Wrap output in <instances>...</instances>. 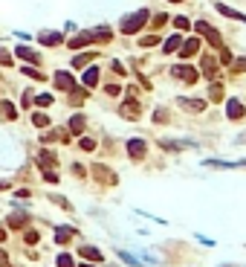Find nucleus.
<instances>
[{"instance_id": "1", "label": "nucleus", "mask_w": 246, "mask_h": 267, "mask_svg": "<svg viewBox=\"0 0 246 267\" xmlns=\"http://www.w3.org/2000/svg\"><path fill=\"white\" fill-rule=\"evenodd\" d=\"M145 24H148V9H139V12H133V15H128V18H122L119 29H122L125 35H133V32H139Z\"/></svg>"}, {"instance_id": "2", "label": "nucleus", "mask_w": 246, "mask_h": 267, "mask_svg": "<svg viewBox=\"0 0 246 267\" xmlns=\"http://www.w3.org/2000/svg\"><path fill=\"white\" fill-rule=\"evenodd\" d=\"M197 32H200V35L206 38V41H209L211 47L223 50V38H220V32H217V29H211L209 24H206V20H200V24H197Z\"/></svg>"}, {"instance_id": "3", "label": "nucleus", "mask_w": 246, "mask_h": 267, "mask_svg": "<svg viewBox=\"0 0 246 267\" xmlns=\"http://www.w3.org/2000/svg\"><path fill=\"white\" fill-rule=\"evenodd\" d=\"M171 73H174V79L185 81V84H194V81H197V70L188 67V64H180V67H174Z\"/></svg>"}, {"instance_id": "4", "label": "nucleus", "mask_w": 246, "mask_h": 267, "mask_svg": "<svg viewBox=\"0 0 246 267\" xmlns=\"http://www.w3.org/2000/svg\"><path fill=\"white\" fill-rule=\"evenodd\" d=\"M119 114H122L125 119H139V102H136V99L131 96L122 107H119Z\"/></svg>"}, {"instance_id": "5", "label": "nucleus", "mask_w": 246, "mask_h": 267, "mask_svg": "<svg viewBox=\"0 0 246 267\" xmlns=\"http://www.w3.org/2000/svg\"><path fill=\"white\" fill-rule=\"evenodd\" d=\"M55 87L72 93V90H76V79H72L70 73H55Z\"/></svg>"}, {"instance_id": "6", "label": "nucleus", "mask_w": 246, "mask_h": 267, "mask_svg": "<svg viewBox=\"0 0 246 267\" xmlns=\"http://www.w3.org/2000/svg\"><path fill=\"white\" fill-rule=\"evenodd\" d=\"M145 140H131L128 143V154H131V160H145Z\"/></svg>"}, {"instance_id": "7", "label": "nucleus", "mask_w": 246, "mask_h": 267, "mask_svg": "<svg viewBox=\"0 0 246 267\" xmlns=\"http://www.w3.org/2000/svg\"><path fill=\"white\" fill-rule=\"evenodd\" d=\"M200 53V38H188L185 44H180V55L183 58H191V55Z\"/></svg>"}, {"instance_id": "8", "label": "nucleus", "mask_w": 246, "mask_h": 267, "mask_svg": "<svg viewBox=\"0 0 246 267\" xmlns=\"http://www.w3.org/2000/svg\"><path fill=\"white\" fill-rule=\"evenodd\" d=\"M200 70H203V76H206V79H214V76H217V61H214L211 55H203Z\"/></svg>"}, {"instance_id": "9", "label": "nucleus", "mask_w": 246, "mask_h": 267, "mask_svg": "<svg viewBox=\"0 0 246 267\" xmlns=\"http://www.w3.org/2000/svg\"><path fill=\"white\" fill-rule=\"evenodd\" d=\"M226 116L229 119H243V105L237 99H229L226 102Z\"/></svg>"}, {"instance_id": "10", "label": "nucleus", "mask_w": 246, "mask_h": 267, "mask_svg": "<svg viewBox=\"0 0 246 267\" xmlns=\"http://www.w3.org/2000/svg\"><path fill=\"white\" fill-rule=\"evenodd\" d=\"M27 224H29V215L27 212H12L9 215V227H12V230H23Z\"/></svg>"}, {"instance_id": "11", "label": "nucleus", "mask_w": 246, "mask_h": 267, "mask_svg": "<svg viewBox=\"0 0 246 267\" xmlns=\"http://www.w3.org/2000/svg\"><path fill=\"white\" fill-rule=\"evenodd\" d=\"M180 107H185V110H194V114H200L203 107H206V102H203V99H180Z\"/></svg>"}, {"instance_id": "12", "label": "nucleus", "mask_w": 246, "mask_h": 267, "mask_svg": "<svg viewBox=\"0 0 246 267\" xmlns=\"http://www.w3.org/2000/svg\"><path fill=\"white\" fill-rule=\"evenodd\" d=\"M41 44H46V47H58L64 41L61 38V32H41V38H38Z\"/></svg>"}, {"instance_id": "13", "label": "nucleus", "mask_w": 246, "mask_h": 267, "mask_svg": "<svg viewBox=\"0 0 246 267\" xmlns=\"http://www.w3.org/2000/svg\"><path fill=\"white\" fill-rule=\"evenodd\" d=\"M90 41H93V32H81V35H76L70 41V47H72V50H81V47H87Z\"/></svg>"}, {"instance_id": "14", "label": "nucleus", "mask_w": 246, "mask_h": 267, "mask_svg": "<svg viewBox=\"0 0 246 267\" xmlns=\"http://www.w3.org/2000/svg\"><path fill=\"white\" fill-rule=\"evenodd\" d=\"M81 131H84V116L76 114L70 119V134H72V137H81Z\"/></svg>"}, {"instance_id": "15", "label": "nucleus", "mask_w": 246, "mask_h": 267, "mask_svg": "<svg viewBox=\"0 0 246 267\" xmlns=\"http://www.w3.org/2000/svg\"><path fill=\"white\" fill-rule=\"evenodd\" d=\"M72 227H58V230H55V241H58V244H67V241L72 238Z\"/></svg>"}, {"instance_id": "16", "label": "nucleus", "mask_w": 246, "mask_h": 267, "mask_svg": "<svg viewBox=\"0 0 246 267\" xmlns=\"http://www.w3.org/2000/svg\"><path fill=\"white\" fill-rule=\"evenodd\" d=\"M93 174H96L99 180H107V183H116V174L110 169H105V166H96V169H93Z\"/></svg>"}, {"instance_id": "17", "label": "nucleus", "mask_w": 246, "mask_h": 267, "mask_svg": "<svg viewBox=\"0 0 246 267\" xmlns=\"http://www.w3.org/2000/svg\"><path fill=\"white\" fill-rule=\"evenodd\" d=\"M18 55H20V58H27V61H32V64L41 61V55H38L35 50H29V47H18Z\"/></svg>"}, {"instance_id": "18", "label": "nucleus", "mask_w": 246, "mask_h": 267, "mask_svg": "<svg viewBox=\"0 0 246 267\" xmlns=\"http://www.w3.org/2000/svg\"><path fill=\"white\" fill-rule=\"evenodd\" d=\"M96 84H99V70L90 67V70L84 73V87H96Z\"/></svg>"}, {"instance_id": "19", "label": "nucleus", "mask_w": 246, "mask_h": 267, "mask_svg": "<svg viewBox=\"0 0 246 267\" xmlns=\"http://www.w3.org/2000/svg\"><path fill=\"white\" fill-rule=\"evenodd\" d=\"M81 256L87 258V261H102V258H105L96 247H81Z\"/></svg>"}, {"instance_id": "20", "label": "nucleus", "mask_w": 246, "mask_h": 267, "mask_svg": "<svg viewBox=\"0 0 246 267\" xmlns=\"http://www.w3.org/2000/svg\"><path fill=\"white\" fill-rule=\"evenodd\" d=\"M217 12L220 15H226V18H235V20H246L240 12H235V9H229V6H223V3H217Z\"/></svg>"}, {"instance_id": "21", "label": "nucleus", "mask_w": 246, "mask_h": 267, "mask_svg": "<svg viewBox=\"0 0 246 267\" xmlns=\"http://www.w3.org/2000/svg\"><path fill=\"white\" fill-rule=\"evenodd\" d=\"M0 114L6 116V119H15V116H18V110H15V105H12V102H0Z\"/></svg>"}, {"instance_id": "22", "label": "nucleus", "mask_w": 246, "mask_h": 267, "mask_svg": "<svg viewBox=\"0 0 246 267\" xmlns=\"http://www.w3.org/2000/svg\"><path fill=\"white\" fill-rule=\"evenodd\" d=\"M180 44H183V41H180V35H171L165 41V50H162V53H177V50H180Z\"/></svg>"}, {"instance_id": "23", "label": "nucleus", "mask_w": 246, "mask_h": 267, "mask_svg": "<svg viewBox=\"0 0 246 267\" xmlns=\"http://www.w3.org/2000/svg\"><path fill=\"white\" fill-rule=\"evenodd\" d=\"M93 58H96V53H84V55H76V58H72V67H84V64H90V61H93Z\"/></svg>"}, {"instance_id": "24", "label": "nucleus", "mask_w": 246, "mask_h": 267, "mask_svg": "<svg viewBox=\"0 0 246 267\" xmlns=\"http://www.w3.org/2000/svg\"><path fill=\"white\" fill-rule=\"evenodd\" d=\"M32 125H35V128H46V125H50V116L46 114H32Z\"/></svg>"}, {"instance_id": "25", "label": "nucleus", "mask_w": 246, "mask_h": 267, "mask_svg": "<svg viewBox=\"0 0 246 267\" xmlns=\"http://www.w3.org/2000/svg\"><path fill=\"white\" fill-rule=\"evenodd\" d=\"M209 99H211V102H220V99H223V87H220V84H211V87H209Z\"/></svg>"}, {"instance_id": "26", "label": "nucleus", "mask_w": 246, "mask_h": 267, "mask_svg": "<svg viewBox=\"0 0 246 267\" xmlns=\"http://www.w3.org/2000/svg\"><path fill=\"white\" fill-rule=\"evenodd\" d=\"M93 41H102V44H107V41H110V29H96V32H93Z\"/></svg>"}, {"instance_id": "27", "label": "nucleus", "mask_w": 246, "mask_h": 267, "mask_svg": "<svg viewBox=\"0 0 246 267\" xmlns=\"http://www.w3.org/2000/svg\"><path fill=\"white\" fill-rule=\"evenodd\" d=\"M35 102H38L41 107H46V105H53V96H50V93H41V96H38Z\"/></svg>"}, {"instance_id": "28", "label": "nucleus", "mask_w": 246, "mask_h": 267, "mask_svg": "<svg viewBox=\"0 0 246 267\" xmlns=\"http://www.w3.org/2000/svg\"><path fill=\"white\" fill-rule=\"evenodd\" d=\"M139 44H142V47H154V44H159V38H157V35H145Z\"/></svg>"}, {"instance_id": "29", "label": "nucleus", "mask_w": 246, "mask_h": 267, "mask_svg": "<svg viewBox=\"0 0 246 267\" xmlns=\"http://www.w3.org/2000/svg\"><path fill=\"white\" fill-rule=\"evenodd\" d=\"M174 27L177 29H188L191 24H188V18H183V15H180V18H174Z\"/></svg>"}, {"instance_id": "30", "label": "nucleus", "mask_w": 246, "mask_h": 267, "mask_svg": "<svg viewBox=\"0 0 246 267\" xmlns=\"http://www.w3.org/2000/svg\"><path fill=\"white\" fill-rule=\"evenodd\" d=\"M81 148H84V151H93V148H96V140L84 137V140H81Z\"/></svg>"}, {"instance_id": "31", "label": "nucleus", "mask_w": 246, "mask_h": 267, "mask_svg": "<svg viewBox=\"0 0 246 267\" xmlns=\"http://www.w3.org/2000/svg\"><path fill=\"white\" fill-rule=\"evenodd\" d=\"M23 73H27V76H32V79H38V81L44 79V73H38L35 67H23Z\"/></svg>"}, {"instance_id": "32", "label": "nucleus", "mask_w": 246, "mask_h": 267, "mask_svg": "<svg viewBox=\"0 0 246 267\" xmlns=\"http://www.w3.org/2000/svg\"><path fill=\"white\" fill-rule=\"evenodd\" d=\"M0 64H6V67H12V53H6V50H0Z\"/></svg>"}, {"instance_id": "33", "label": "nucleus", "mask_w": 246, "mask_h": 267, "mask_svg": "<svg viewBox=\"0 0 246 267\" xmlns=\"http://www.w3.org/2000/svg\"><path fill=\"white\" fill-rule=\"evenodd\" d=\"M165 24H168V15H157V18H154V29L165 27Z\"/></svg>"}, {"instance_id": "34", "label": "nucleus", "mask_w": 246, "mask_h": 267, "mask_svg": "<svg viewBox=\"0 0 246 267\" xmlns=\"http://www.w3.org/2000/svg\"><path fill=\"white\" fill-rule=\"evenodd\" d=\"M232 70H235V73H246V58H237Z\"/></svg>"}, {"instance_id": "35", "label": "nucleus", "mask_w": 246, "mask_h": 267, "mask_svg": "<svg viewBox=\"0 0 246 267\" xmlns=\"http://www.w3.org/2000/svg\"><path fill=\"white\" fill-rule=\"evenodd\" d=\"M58 267H76L70 256H58Z\"/></svg>"}, {"instance_id": "36", "label": "nucleus", "mask_w": 246, "mask_h": 267, "mask_svg": "<svg viewBox=\"0 0 246 267\" xmlns=\"http://www.w3.org/2000/svg\"><path fill=\"white\" fill-rule=\"evenodd\" d=\"M38 238H41V235H38V230H29L27 232V241H29V244H38Z\"/></svg>"}, {"instance_id": "37", "label": "nucleus", "mask_w": 246, "mask_h": 267, "mask_svg": "<svg viewBox=\"0 0 246 267\" xmlns=\"http://www.w3.org/2000/svg\"><path fill=\"white\" fill-rule=\"evenodd\" d=\"M107 93H110V96H119V90H122V87H119V84H107Z\"/></svg>"}, {"instance_id": "38", "label": "nucleus", "mask_w": 246, "mask_h": 267, "mask_svg": "<svg viewBox=\"0 0 246 267\" xmlns=\"http://www.w3.org/2000/svg\"><path fill=\"white\" fill-rule=\"evenodd\" d=\"M220 61H223V64H232V53H226V50H223V53H220Z\"/></svg>"}, {"instance_id": "39", "label": "nucleus", "mask_w": 246, "mask_h": 267, "mask_svg": "<svg viewBox=\"0 0 246 267\" xmlns=\"http://www.w3.org/2000/svg\"><path fill=\"white\" fill-rule=\"evenodd\" d=\"M3 238H6V232H3V230H0V241H3Z\"/></svg>"}, {"instance_id": "40", "label": "nucleus", "mask_w": 246, "mask_h": 267, "mask_svg": "<svg viewBox=\"0 0 246 267\" xmlns=\"http://www.w3.org/2000/svg\"><path fill=\"white\" fill-rule=\"evenodd\" d=\"M171 3H183V0H171Z\"/></svg>"}, {"instance_id": "41", "label": "nucleus", "mask_w": 246, "mask_h": 267, "mask_svg": "<svg viewBox=\"0 0 246 267\" xmlns=\"http://www.w3.org/2000/svg\"><path fill=\"white\" fill-rule=\"evenodd\" d=\"M81 267H93V264H81Z\"/></svg>"}]
</instances>
